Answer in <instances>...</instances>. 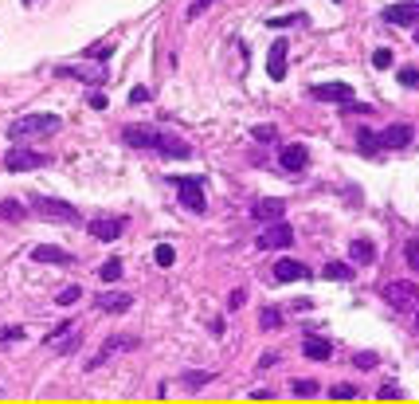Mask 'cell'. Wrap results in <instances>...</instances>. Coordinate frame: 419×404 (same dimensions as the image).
Listing matches in <instances>:
<instances>
[{"mask_svg":"<svg viewBox=\"0 0 419 404\" xmlns=\"http://www.w3.org/2000/svg\"><path fill=\"white\" fill-rule=\"evenodd\" d=\"M122 142L134 145V150H149V153H161V157H173V161L193 157V145H188L185 138L168 134V130H157V126H126L122 130Z\"/></svg>","mask_w":419,"mask_h":404,"instance_id":"6da1fadb","label":"cell"},{"mask_svg":"<svg viewBox=\"0 0 419 404\" xmlns=\"http://www.w3.org/2000/svg\"><path fill=\"white\" fill-rule=\"evenodd\" d=\"M411 138H415V130H411L408 122H396V126L380 130V134H372L369 126L357 130V145H361L365 153H377V150H408Z\"/></svg>","mask_w":419,"mask_h":404,"instance_id":"7a4b0ae2","label":"cell"},{"mask_svg":"<svg viewBox=\"0 0 419 404\" xmlns=\"http://www.w3.org/2000/svg\"><path fill=\"white\" fill-rule=\"evenodd\" d=\"M59 126H63L59 114H24V118H16L8 126V138L12 142H20V138H51L59 134Z\"/></svg>","mask_w":419,"mask_h":404,"instance_id":"3957f363","label":"cell"},{"mask_svg":"<svg viewBox=\"0 0 419 404\" xmlns=\"http://www.w3.org/2000/svg\"><path fill=\"white\" fill-rule=\"evenodd\" d=\"M384 303L392 306V310H415L419 306V286L411 283V279H396V283H384Z\"/></svg>","mask_w":419,"mask_h":404,"instance_id":"277c9868","label":"cell"},{"mask_svg":"<svg viewBox=\"0 0 419 404\" xmlns=\"http://www.w3.org/2000/svg\"><path fill=\"white\" fill-rule=\"evenodd\" d=\"M32 212H40L43 220H55V224H79V212L75 204L67 201H55V196H32Z\"/></svg>","mask_w":419,"mask_h":404,"instance_id":"5b68a950","label":"cell"},{"mask_svg":"<svg viewBox=\"0 0 419 404\" xmlns=\"http://www.w3.org/2000/svg\"><path fill=\"white\" fill-rule=\"evenodd\" d=\"M290 244H294V228L286 224V220H275V224L263 228L259 240H255L259 252H282V247H290Z\"/></svg>","mask_w":419,"mask_h":404,"instance_id":"8992f818","label":"cell"},{"mask_svg":"<svg viewBox=\"0 0 419 404\" xmlns=\"http://www.w3.org/2000/svg\"><path fill=\"white\" fill-rule=\"evenodd\" d=\"M173 185H176V196H180V204H185L188 212H204V208H208V196H204L200 177H173Z\"/></svg>","mask_w":419,"mask_h":404,"instance_id":"52a82bcc","label":"cell"},{"mask_svg":"<svg viewBox=\"0 0 419 404\" xmlns=\"http://www.w3.org/2000/svg\"><path fill=\"white\" fill-rule=\"evenodd\" d=\"M47 153H40V150H8L4 153V169L8 173H28V169H43L47 165Z\"/></svg>","mask_w":419,"mask_h":404,"instance_id":"ba28073f","label":"cell"},{"mask_svg":"<svg viewBox=\"0 0 419 404\" xmlns=\"http://www.w3.org/2000/svg\"><path fill=\"white\" fill-rule=\"evenodd\" d=\"M130 349H137V337H134V334H114V337H110V342L98 349V354H94L91 361H86V369H98V365H102V361H110L114 354H130Z\"/></svg>","mask_w":419,"mask_h":404,"instance_id":"9c48e42d","label":"cell"},{"mask_svg":"<svg viewBox=\"0 0 419 404\" xmlns=\"http://www.w3.org/2000/svg\"><path fill=\"white\" fill-rule=\"evenodd\" d=\"M79 342H83V337H79V326H75V322H59V326L51 330V337H47V345L55 349V354H75Z\"/></svg>","mask_w":419,"mask_h":404,"instance_id":"30bf717a","label":"cell"},{"mask_svg":"<svg viewBox=\"0 0 419 404\" xmlns=\"http://www.w3.org/2000/svg\"><path fill=\"white\" fill-rule=\"evenodd\" d=\"M86 232H91L94 240H102V244H114L122 232H126V216H98L86 224Z\"/></svg>","mask_w":419,"mask_h":404,"instance_id":"8fae6325","label":"cell"},{"mask_svg":"<svg viewBox=\"0 0 419 404\" xmlns=\"http://www.w3.org/2000/svg\"><path fill=\"white\" fill-rule=\"evenodd\" d=\"M55 75L59 79H79V83H91V86L106 83V67H79V63H59Z\"/></svg>","mask_w":419,"mask_h":404,"instance_id":"7c38bea8","label":"cell"},{"mask_svg":"<svg viewBox=\"0 0 419 404\" xmlns=\"http://www.w3.org/2000/svg\"><path fill=\"white\" fill-rule=\"evenodd\" d=\"M384 24H400V28H411L419 24V0H400V4H392V9H384Z\"/></svg>","mask_w":419,"mask_h":404,"instance_id":"4fadbf2b","label":"cell"},{"mask_svg":"<svg viewBox=\"0 0 419 404\" xmlns=\"http://www.w3.org/2000/svg\"><path fill=\"white\" fill-rule=\"evenodd\" d=\"M310 94L314 99H321V102H352V86L349 83H318V86H310Z\"/></svg>","mask_w":419,"mask_h":404,"instance_id":"5bb4252c","label":"cell"},{"mask_svg":"<svg viewBox=\"0 0 419 404\" xmlns=\"http://www.w3.org/2000/svg\"><path fill=\"white\" fill-rule=\"evenodd\" d=\"M270 275H275V283H298V279H310V267L298 259H278Z\"/></svg>","mask_w":419,"mask_h":404,"instance_id":"9a60e30c","label":"cell"},{"mask_svg":"<svg viewBox=\"0 0 419 404\" xmlns=\"http://www.w3.org/2000/svg\"><path fill=\"white\" fill-rule=\"evenodd\" d=\"M278 161H282V169H286V173H298V169H306V165H310V150H306V145H282Z\"/></svg>","mask_w":419,"mask_h":404,"instance_id":"2e32d148","label":"cell"},{"mask_svg":"<svg viewBox=\"0 0 419 404\" xmlns=\"http://www.w3.org/2000/svg\"><path fill=\"white\" fill-rule=\"evenodd\" d=\"M32 259H35V263H59V267H71V263H75V255L63 252V247L40 244V247H32Z\"/></svg>","mask_w":419,"mask_h":404,"instance_id":"e0dca14e","label":"cell"},{"mask_svg":"<svg viewBox=\"0 0 419 404\" xmlns=\"http://www.w3.org/2000/svg\"><path fill=\"white\" fill-rule=\"evenodd\" d=\"M267 75L275 79H286V40H275V47L267 51Z\"/></svg>","mask_w":419,"mask_h":404,"instance_id":"ac0fdd59","label":"cell"},{"mask_svg":"<svg viewBox=\"0 0 419 404\" xmlns=\"http://www.w3.org/2000/svg\"><path fill=\"white\" fill-rule=\"evenodd\" d=\"M94 306H98L102 314H126L130 306H134V298L130 295H106V291H102V295L94 298Z\"/></svg>","mask_w":419,"mask_h":404,"instance_id":"d6986e66","label":"cell"},{"mask_svg":"<svg viewBox=\"0 0 419 404\" xmlns=\"http://www.w3.org/2000/svg\"><path fill=\"white\" fill-rule=\"evenodd\" d=\"M302 354L310 357V361H329V357H333V342H329V337H306Z\"/></svg>","mask_w":419,"mask_h":404,"instance_id":"ffe728a7","label":"cell"},{"mask_svg":"<svg viewBox=\"0 0 419 404\" xmlns=\"http://www.w3.org/2000/svg\"><path fill=\"white\" fill-rule=\"evenodd\" d=\"M282 212H286L282 201H255V204H251V216H255V220H267V224L282 220Z\"/></svg>","mask_w":419,"mask_h":404,"instance_id":"44dd1931","label":"cell"},{"mask_svg":"<svg viewBox=\"0 0 419 404\" xmlns=\"http://www.w3.org/2000/svg\"><path fill=\"white\" fill-rule=\"evenodd\" d=\"M349 259L357 263V267H369V263L377 259V247H372V240H352V244H349Z\"/></svg>","mask_w":419,"mask_h":404,"instance_id":"7402d4cb","label":"cell"},{"mask_svg":"<svg viewBox=\"0 0 419 404\" xmlns=\"http://www.w3.org/2000/svg\"><path fill=\"white\" fill-rule=\"evenodd\" d=\"M0 220L20 224V220H24V204H20V201H4V204H0Z\"/></svg>","mask_w":419,"mask_h":404,"instance_id":"603a6c76","label":"cell"},{"mask_svg":"<svg viewBox=\"0 0 419 404\" xmlns=\"http://www.w3.org/2000/svg\"><path fill=\"white\" fill-rule=\"evenodd\" d=\"M98 279L102 283H117V279H122V259H106L98 267Z\"/></svg>","mask_w":419,"mask_h":404,"instance_id":"cb8c5ba5","label":"cell"},{"mask_svg":"<svg viewBox=\"0 0 419 404\" xmlns=\"http://www.w3.org/2000/svg\"><path fill=\"white\" fill-rule=\"evenodd\" d=\"M326 279H333V283H345V279H352V267L349 263H326V271H321Z\"/></svg>","mask_w":419,"mask_h":404,"instance_id":"d4e9b609","label":"cell"},{"mask_svg":"<svg viewBox=\"0 0 419 404\" xmlns=\"http://www.w3.org/2000/svg\"><path fill=\"white\" fill-rule=\"evenodd\" d=\"M396 63V51L392 47H380V51H372V67L377 71H388Z\"/></svg>","mask_w":419,"mask_h":404,"instance_id":"484cf974","label":"cell"},{"mask_svg":"<svg viewBox=\"0 0 419 404\" xmlns=\"http://www.w3.org/2000/svg\"><path fill=\"white\" fill-rule=\"evenodd\" d=\"M259 326H263V330H278V326H282V310H275V306H267V310L259 314Z\"/></svg>","mask_w":419,"mask_h":404,"instance_id":"4316f807","label":"cell"},{"mask_svg":"<svg viewBox=\"0 0 419 404\" xmlns=\"http://www.w3.org/2000/svg\"><path fill=\"white\" fill-rule=\"evenodd\" d=\"M79 298H83V286H63V291H59V295H55V303L59 306H71V303H79Z\"/></svg>","mask_w":419,"mask_h":404,"instance_id":"83f0119b","label":"cell"},{"mask_svg":"<svg viewBox=\"0 0 419 404\" xmlns=\"http://www.w3.org/2000/svg\"><path fill=\"white\" fill-rule=\"evenodd\" d=\"M110 51H114V43H94V47H86V60L106 63V60H110Z\"/></svg>","mask_w":419,"mask_h":404,"instance_id":"f1b7e54d","label":"cell"},{"mask_svg":"<svg viewBox=\"0 0 419 404\" xmlns=\"http://www.w3.org/2000/svg\"><path fill=\"white\" fill-rule=\"evenodd\" d=\"M153 259H157L161 267H173V263H176V252H173V247H168V244H161L157 252H153Z\"/></svg>","mask_w":419,"mask_h":404,"instance_id":"f546056e","label":"cell"},{"mask_svg":"<svg viewBox=\"0 0 419 404\" xmlns=\"http://www.w3.org/2000/svg\"><path fill=\"white\" fill-rule=\"evenodd\" d=\"M251 138H255V142H267V145H270V142H278V130H275V126H255Z\"/></svg>","mask_w":419,"mask_h":404,"instance_id":"4dcf8cb0","label":"cell"},{"mask_svg":"<svg viewBox=\"0 0 419 404\" xmlns=\"http://www.w3.org/2000/svg\"><path fill=\"white\" fill-rule=\"evenodd\" d=\"M329 396H333V400H352V396H357V385H333Z\"/></svg>","mask_w":419,"mask_h":404,"instance_id":"1f68e13d","label":"cell"},{"mask_svg":"<svg viewBox=\"0 0 419 404\" xmlns=\"http://www.w3.org/2000/svg\"><path fill=\"white\" fill-rule=\"evenodd\" d=\"M403 259H408L411 271H419V240H411V244L403 247Z\"/></svg>","mask_w":419,"mask_h":404,"instance_id":"d6a6232c","label":"cell"},{"mask_svg":"<svg viewBox=\"0 0 419 404\" xmlns=\"http://www.w3.org/2000/svg\"><path fill=\"white\" fill-rule=\"evenodd\" d=\"M294 393H298V396H314V393H318V381H294Z\"/></svg>","mask_w":419,"mask_h":404,"instance_id":"836d02e7","label":"cell"},{"mask_svg":"<svg viewBox=\"0 0 419 404\" xmlns=\"http://www.w3.org/2000/svg\"><path fill=\"white\" fill-rule=\"evenodd\" d=\"M20 337H24V330H20V326H4V330H0V345L20 342Z\"/></svg>","mask_w":419,"mask_h":404,"instance_id":"e575fe53","label":"cell"},{"mask_svg":"<svg viewBox=\"0 0 419 404\" xmlns=\"http://www.w3.org/2000/svg\"><path fill=\"white\" fill-rule=\"evenodd\" d=\"M400 83L403 86H419V67H403L400 71Z\"/></svg>","mask_w":419,"mask_h":404,"instance_id":"d590c367","label":"cell"},{"mask_svg":"<svg viewBox=\"0 0 419 404\" xmlns=\"http://www.w3.org/2000/svg\"><path fill=\"white\" fill-rule=\"evenodd\" d=\"M352 365H357V369H372V365H377V354H352Z\"/></svg>","mask_w":419,"mask_h":404,"instance_id":"8d00e7d4","label":"cell"},{"mask_svg":"<svg viewBox=\"0 0 419 404\" xmlns=\"http://www.w3.org/2000/svg\"><path fill=\"white\" fill-rule=\"evenodd\" d=\"M380 400H400V385H380Z\"/></svg>","mask_w":419,"mask_h":404,"instance_id":"74e56055","label":"cell"},{"mask_svg":"<svg viewBox=\"0 0 419 404\" xmlns=\"http://www.w3.org/2000/svg\"><path fill=\"white\" fill-rule=\"evenodd\" d=\"M290 24H306V16H278V20H270V28H290Z\"/></svg>","mask_w":419,"mask_h":404,"instance_id":"f35d334b","label":"cell"},{"mask_svg":"<svg viewBox=\"0 0 419 404\" xmlns=\"http://www.w3.org/2000/svg\"><path fill=\"white\" fill-rule=\"evenodd\" d=\"M345 114H372V106H365V102H345Z\"/></svg>","mask_w":419,"mask_h":404,"instance_id":"ab89813d","label":"cell"},{"mask_svg":"<svg viewBox=\"0 0 419 404\" xmlns=\"http://www.w3.org/2000/svg\"><path fill=\"white\" fill-rule=\"evenodd\" d=\"M204 381H212V373H188L185 385H188V388H196V385H204Z\"/></svg>","mask_w":419,"mask_h":404,"instance_id":"60d3db41","label":"cell"},{"mask_svg":"<svg viewBox=\"0 0 419 404\" xmlns=\"http://www.w3.org/2000/svg\"><path fill=\"white\" fill-rule=\"evenodd\" d=\"M243 298H247V291L239 286V291H231V298H227V306H231V310H239V306H243Z\"/></svg>","mask_w":419,"mask_h":404,"instance_id":"b9f144b4","label":"cell"},{"mask_svg":"<svg viewBox=\"0 0 419 404\" xmlns=\"http://www.w3.org/2000/svg\"><path fill=\"white\" fill-rule=\"evenodd\" d=\"M208 4H216V0H193V4H188V16H200Z\"/></svg>","mask_w":419,"mask_h":404,"instance_id":"7bdbcfd3","label":"cell"},{"mask_svg":"<svg viewBox=\"0 0 419 404\" xmlns=\"http://www.w3.org/2000/svg\"><path fill=\"white\" fill-rule=\"evenodd\" d=\"M86 102H91L94 110H106V94H102V91H91V99H86Z\"/></svg>","mask_w":419,"mask_h":404,"instance_id":"ee69618b","label":"cell"},{"mask_svg":"<svg viewBox=\"0 0 419 404\" xmlns=\"http://www.w3.org/2000/svg\"><path fill=\"white\" fill-rule=\"evenodd\" d=\"M149 99V91H145V86H134V91H130V102H145Z\"/></svg>","mask_w":419,"mask_h":404,"instance_id":"f6af8a7d","label":"cell"},{"mask_svg":"<svg viewBox=\"0 0 419 404\" xmlns=\"http://www.w3.org/2000/svg\"><path fill=\"white\" fill-rule=\"evenodd\" d=\"M415 334H419V314H415Z\"/></svg>","mask_w":419,"mask_h":404,"instance_id":"bcb514c9","label":"cell"},{"mask_svg":"<svg viewBox=\"0 0 419 404\" xmlns=\"http://www.w3.org/2000/svg\"><path fill=\"white\" fill-rule=\"evenodd\" d=\"M415 43H419V28H415Z\"/></svg>","mask_w":419,"mask_h":404,"instance_id":"7dc6e473","label":"cell"},{"mask_svg":"<svg viewBox=\"0 0 419 404\" xmlns=\"http://www.w3.org/2000/svg\"><path fill=\"white\" fill-rule=\"evenodd\" d=\"M333 4H341V0H333Z\"/></svg>","mask_w":419,"mask_h":404,"instance_id":"c3c4849f","label":"cell"},{"mask_svg":"<svg viewBox=\"0 0 419 404\" xmlns=\"http://www.w3.org/2000/svg\"><path fill=\"white\" fill-rule=\"evenodd\" d=\"M28 4H32V0H28Z\"/></svg>","mask_w":419,"mask_h":404,"instance_id":"681fc988","label":"cell"}]
</instances>
